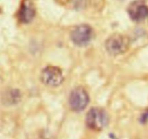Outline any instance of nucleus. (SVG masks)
Returning <instances> with one entry per match:
<instances>
[{
	"instance_id": "obj_1",
	"label": "nucleus",
	"mask_w": 148,
	"mask_h": 139,
	"mask_svg": "<svg viewBox=\"0 0 148 139\" xmlns=\"http://www.w3.org/2000/svg\"><path fill=\"white\" fill-rule=\"evenodd\" d=\"M105 47L110 55L118 56L127 52L130 47V39L123 34H114L107 39Z\"/></svg>"
},
{
	"instance_id": "obj_2",
	"label": "nucleus",
	"mask_w": 148,
	"mask_h": 139,
	"mask_svg": "<svg viewBox=\"0 0 148 139\" xmlns=\"http://www.w3.org/2000/svg\"><path fill=\"white\" fill-rule=\"evenodd\" d=\"M108 115L105 109L93 107L88 111L86 117V125L94 130H101L108 124Z\"/></svg>"
},
{
	"instance_id": "obj_3",
	"label": "nucleus",
	"mask_w": 148,
	"mask_h": 139,
	"mask_svg": "<svg viewBox=\"0 0 148 139\" xmlns=\"http://www.w3.org/2000/svg\"><path fill=\"white\" fill-rule=\"evenodd\" d=\"M68 103L70 107L73 111H82L86 109L89 103V94L84 87H76L70 94Z\"/></svg>"
},
{
	"instance_id": "obj_4",
	"label": "nucleus",
	"mask_w": 148,
	"mask_h": 139,
	"mask_svg": "<svg viewBox=\"0 0 148 139\" xmlns=\"http://www.w3.org/2000/svg\"><path fill=\"white\" fill-rule=\"evenodd\" d=\"M93 38V29L88 24L76 26L71 31V39L78 46H84Z\"/></svg>"
},
{
	"instance_id": "obj_5",
	"label": "nucleus",
	"mask_w": 148,
	"mask_h": 139,
	"mask_svg": "<svg viewBox=\"0 0 148 139\" xmlns=\"http://www.w3.org/2000/svg\"><path fill=\"white\" fill-rule=\"evenodd\" d=\"M41 80L49 87H58L63 82V74L58 67L49 66L42 70L40 76Z\"/></svg>"
},
{
	"instance_id": "obj_6",
	"label": "nucleus",
	"mask_w": 148,
	"mask_h": 139,
	"mask_svg": "<svg viewBox=\"0 0 148 139\" xmlns=\"http://www.w3.org/2000/svg\"><path fill=\"white\" fill-rule=\"evenodd\" d=\"M129 13L133 21L141 22L148 18V6L142 0H137L129 7Z\"/></svg>"
},
{
	"instance_id": "obj_7",
	"label": "nucleus",
	"mask_w": 148,
	"mask_h": 139,
	"mask_svg": "<svg viewBox=\"0 0 148 139\" xmlns=\"http://www.w3.org/2000/svg\"><path fill=\"white\" fill-rule=\"evenodd\" d=\"M35 16V10L29 1H25L22 5L20 12V19L24 24L31 22Z\"/></svg>"
},
{
	"instance_id": "obj_8",
	"label": "nucleus",
	"mask_w": 148,
	"mask_h": 139,
	"mask_svg": "<svg viewBox=\"0 0 148 139\" xmlns=\"http://www.w3.org/2000/svg\"><path fill=\"white\" fill-rule=\"evenodd\" d=\"M21 95L19 90L16 89H10L4 93L2 100L6 105L12 106L18 104L21 101Z\"/></svg>"
},
{
	"instance_id": "obj_9",
	"label": "nucleus",
	"mask_w": 148,
	"mask_h": 139,
	"mask_svg": "<svg viewBox=\"0 0 148 139\" xmlns=\"http://www.w3.org/2000/svg\"><path fill=\"white\" fill-rule=\"evenodd\" d=\"M140 122L142 123V124H145L146 122H148V110L145 111V112L142 114V115L141 116Z\"/></svg>"
}]
</instances>
